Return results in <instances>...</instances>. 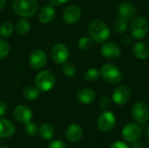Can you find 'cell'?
<instances>
[{"instance_id": "cell-1", "label": "cell", "mask_w": 149, "mask_h": 148, "mask_svg": "<svg viewBox=\"0 0 149 148\" xmlns=\"http://www.w3.org/2000/svg\"><path fill=\"white\" fill-rule=\"evenodd\" d=\"M88 32L91 38L97 44L105 43L109 38L111 34L108 25L100 19L93 20L89 24Z\"/></svg>"}, {"instance_id": "cell-2", "label": "cell", "mask_w": 149, "mask_h": 148, "mask_svg": "<svg viewBox=\"0 0 149 148\" xmlns=\"http://www.w3.org/2000/svg\"><path fill=\"white\" fill-rule=\"evenodd\" d=\"M12 8L17 15L31 17L38 10V3L36 0H13Z\"/></svg>"}, {"instance_id": "cell-3", "label": "cell", "mask_w": 149, "mask_h": 148, "mask_svg": "<svg viewBox=\"0 0 149 148\" xmlns=\"http://www.w3.org/2000/svg\"><path fill=\"white\" fill-rule=\"evenodd\" d=\"M149 31L148 20L142 16H138L134 18L130 25V34L134 38H144Z\"/></svg>"}, {"instance_id": "cell-4", "label": "cell", "mask_w": 149, "mask_h": 148, "mask_svg": "<svg viewBox=\"0 0 149 148\" xmlns=\"http://www.w3.org/2000/svg\"><path fill=\"white\" fill-rule=\"evenodd\" d=\"M55 76L54 74L48 70L41 71L38 73L35 78L36 87L40 92H49L51 91L55 85Z\"/></svg>"}, {"instance_id": "cell-5", "label": "cell", "mask_w": 149, "mask_h": 148, "mask_svg": "<svg viewBox=\"0 0 149 148\" xmlns=\"http://www.w3.org/2000/svg\"><path fill=\"white\" fill-rule=\"evenodd\" d=\"M100 76L111 84H119L123 78L120 69L112 63L105 64L100 70Z\"/></svg>"}, {"instance_id": "cell-6", "label": "cell", "mask_w": 149, "mask_h": 148, "mask_svg": "<svg viewBox=\"0 0 149 148\" xmlns=\"http://www.w3.org/2000/svg\"><path fill=\"white\" fill-rule=\"evenodd\" d=\"M51 57L54 63L63 65L67 62L70 57V51L66 45L63 44H55L51 51Z\"/></svg>"}, {"instance_id": "cell-7", "label": "cell", "mask_w": 149, "mask_h": 148, "mask_svg": "<svg viewBox=\"0 0 149 148\" xmlns=\"http://www.w3.org/2000/svg\"><path fill=\"white\" fill-rule=\"evenodd\" d=\"M132 116L139 124H145L149 120V106L144 102H137L132 108Z\"/></svg>"}, {"instance_id": "cell-8", "label": "cell", "mask_w": 149, "mask_h": 148, "mask_svg": "<svg viewBox=\"0 0 149 148\" xmlns=\"http://www.w3.org/2000/svg\"><path fill=\"white\" fill-rule=\"evenodd\" d=\"M116 124V118L112 112L105 111L103 112L97 120V125L101 132L107 133L113 130Z\"/></svg>"}, {"instance_id": "cell-9", "label": "cell", "mask_w": 149, "mask_h": 148, "mask_svg": "<svg viewBox=\"0 0 149 148\" xmlns=\"http://www.w3.org/2000/svg\"><path fill=\"white\" fill-rule=\"evenodd\" d=\"M121 133L126 141L134 143L140 139L141 135V129L135 123H128L123 127Z\"/></svg>"}, {"instance_id": "cell-10", "label": "cell", "mask_w": 149, "mask_h": 148, "mask_svg": "<svg viewBox=\"0 0 149 148\" xmlns=\"http://www.w3.org/2000/svg\"><path fill=\"white\" fill-rule=\"evenodd\" d=\"M131 98V90L127 85H119L113 92V101L118 106L127 104Z\"/></svg>"}, {"instance_id": "cell-11", "label": "cell", "mask_w": 149, "mask_h": 148, "mask_svg": "<svg viewBox=\"0 0 149 148\" xmlns=\"http://www.w3.org/2000/svg\"><path fill=\"white\" fill-rule=\"evenodd\" d=\"M47 62V56L45 52L40 49L33 51L29 56V64L34 70L42 69Z\"/></svg>"}, {"instance_id": "cell-12", "label": "cell", "mask_w": 149, "mask_h": 148, "mask_svg": "<svg viewBox=\"0 0 149 148\" xmlns=\"http://www.w3.org/2000/svg\"><path fill=\"white\" fill-rule=\"evenodd\" d=\"M82 11L80 8L77 5H70L66 7L62 15L64 22L67 24H74L80 19Z\"/></svg>"}, {"instance_id": "cell-13", "label": "cell", "mask_w": 149, "mask_h": 148, "mask_svg": "<svg viewBox=\"0 0 149 148\" xmlns=\"http://www.w3.org/2000/svg\"><path fill=\"white\" fill-rule=\"evenodd\" d=\"M100 53L106 58L116 59L121 55V49L114 42H105L100 48Z\"/></svg>"}, {"instance_id": "cell-14", "label": "cell", "mask_w": 149, "mask_h": 148, "mask_svg": "<svg viewBox=\"0 0 149 148\" xmlns=\"http://www.w3.org/2000/svg\"><path fill=\"white\" fill-rule=\"evenodd\" d=\"M14 117L15 119L23 124H27L31 122L32 118V113L29 107L24 105L17 106L14 110Z\"/></svg>"}, {"instance_id": "cell-15", "label": "cell", "mask_w": 149, "mask_h": 148, "mask_svg": "<svg viewBox=\"0 0 149 148\" xmlns=\"http://www.w3.org/2000/svg\"><path fill=\"white\" fill-rule=\"evenodd\" d=\"M118 14L120 17L126 20H130L135 17L136 8L132 3L124 2L120 4L118 8Z\"/></svg>"}, {"instance_id": "cell-16", "label": "cell", "mask_w": 149, "mask_h": 148, "mask_svg": "<svg viewBox=\"0 0 149 148\" xmlns=\"http://www.w3.org/2000/svg\"><path fill=\"white\" fill-rule=\"evenodd\" d=\"M65 137L67 140L72 143L79 141L83 137V130L81 126L77 124L70 125L65 131Z\"/></svg>"}, {"instance_id": "cell-17", "label": "cell", "mask_w": 149, "mask_h": 148, "mask_svg": "<svg viewBox=\"0 0 149 148\" xmlns=\"http://www.w3.org/2000/svg\"><path fill=\"white\" fill-rule=\"evenodd\" d=\"M15 133L14 125L8 120L0 119V138L7 139L11 137Z\"/></svg>"}, {"instance_id": "cell-18", "label": "cell", "mask_w": 149, "mask_h": 148, "mask_svg": "<svg viewBox=\"0 0 149 148\" xmlns=\"http://www.w3.org/2000/svg\"><path fill=\"white\" fill-rule=\"evenodd\" d=\"M133 52L134 56L141 60L147 59L149 57V45L144 42H137L133 47Z\"/></svg>"}, {"instance_id": "cell-19", "label": "cell", "mask_w": 149, "mask_h": 148, "mask_svg": "<svg viewBox=\"0 0 149 148\" xmlns=\"http://www.w3.org/2000/svg\"><path fill=\"white\" fill-rule=\"evenodd\" d=\"M55 17V10L51 5L44 6L38 13V19L42 24L51 23Z\"/></svg>"}, {"instance_id": "cell-20", "label": "cell", "mask_w": 149, "mask_h": 148, "mask_svg": "<svg viewBox=\"0 0 149 148\" xmlns=\"http://www.w3.org/2000/svg\"><path fill=\"white\" fill-rule=\"evenodd\" d=\"M96 94L94 91L91 88H83L78 92V99L80 103L88 105L94 101Z\"/></svg>"}, {"instance_id": "cell-21", "label": "cell", "mask_w": 149, "mask_h": 148, "mask_svg": "<svg viewBox=\"0 0 149 148\" xmlns=\"http://www.w3.org/2000/svg\"><path fill=\"white\" fill-rule=\"evenodd\" d=\"M38 133H39L40 137L43 140H51V139H52L54 137L55 129L50 124H44L38 129Z\"/></svg>"}, {"instance_id": "cell-22", "label": "cell", "mask_w": 149, "mask_h": 148, "mask_svg": "<svg viewBox=\"0 0 149 148\" xmlns=\"http://www.w3.org/2000/svg\"><path fill=\"white\" fill-rule=\"evenodd\" d=\"M39 90L35 86H27L23 92V95L27 100H35L39 96Z\"/></svg>"}, {"instance_id": "cell-23", "label": "cell", "mask_w": 149, "mask_h": 148, "mask_svg": "<svg viewBox=\"0 0 149 148\" xmlns=\"http://www.w3.org/2000/svg\"><path fill=\"white\" fill-rule=\"evenodd\" d=\"M30 29H31V24H30L28 20H26V19H20V20H18L17 22L16 31H17V32L19 35L24 36V35L27 34L30 31Z\"/></svg>"}, {"instance_id": "cell-24", "label": "cell", "mask_w": 149, "mask_h": 148, "mask_svg": "<svg viewBox=\"0 0 149 148\" xmlns=\"http://www.w3.org/2000/svg\"><path fill=\"white\" fill-rule=\"evenodd\" d=\"M113 26L114 31H115L117 33L122 34V33H124V32L127 30L128 23H127V20H126V19H124V18H122V17H118V18L114 21Z\"/></svg>"}, {"instance_id": "cell-25", "label": "cell", "mask_w": 149, "mask_h": 148, "mask_svg": "<svg viewBox=\"0 0 149 148\" xmlns=\"http://www.w3.org/2000/svg\"><path fill=\"white\" fill-rule=\"evenodd\" d=\"M12 32H13V25L10 22L5 21L2 23V24L0 25V35L3 38H7L10 37Z\"/></svg>"}, {"instance_id": "cell-26", "label": "cell", "mask_w": 149, "mask_h": 148, "mask_svg": "<svg viewBox=\"0 0 149 148\" xmlns=\"http://www.w3.org/2000/svg\"><path fill=\"white\" fill-rule=\"evenodd\" d=\"M93 43V40L91 38L86 37V36H84V37H82V38H80L79 39L78 45H79V48L80 50L87 51V50H89V49L92 48Z\"/></svg>"}, {"instance_id": "cell-27", "label": "cell", "mask_w": 149, "mask_h": 148, "mask_svg": "<svg viewBox=\"0 0 149 148\" xmlns=\"http://www.w3.org/2000/svg\"><path fill=\"white\" fill-rule=\"evenodd\" d=\"M100 76V72L97 68H90V69H88L85 72V75H84L86 80L90 81V82H93V81L98 80Z\"/></svg>"}, {"instance_id": "cell-28", "label": "cell", "mask_w": 149, "mask_h": 148, "mask_svg": "<svg viewBox=\"0 0 149 148\" xmlns=\"http://www.w3.org/2000/svg\"><path fill=\"white\" fill-rule=\"evenodd\" d=\"M62 72L66 76V77H72L75 74L76 72V67L72 63H65L62 68Z\"/></svg>"}, {"instance_id": "cell-29", "label": "cell", "mask_w": 149, "mask_h": 148, "mask_svg": "<svg viewBox=\"0 0 149 148\" xmlns=\"http://www.w3.org/2000/svg\"><path fill=\"white\" fill-rule=\"evenodd\" d=\"M38 133V127L36 124L31 122L25 124V133L29 137H34L37 135Z\"/></svg>"}, {"instance_id": "cell-30", "label": "cell", "mask_w": 149, "mask_h": 148, "mask_svg": "<svg viewBox=\"0 0 149 148\" xmlns=\"http://www.w3.org/2000/svg\"><path fill=\"white\" fill-rule=\"evenodd\" d=\"M10 52V45L4 40L0 39V59L4 58Z\"/></svg>"}, {"instance_id": "cell-31", "label": "cell", "mask_w": 149, "mask_h": 148, "mask_svg": "<svg viewBox=\"0 0 149 148\" xmlns=\"http://www.w3.org/2000/svg\"><path fill=\"white\" fill-rule=\"evenodd\" d=\"M99 104H100V107L102 110L107 111V110L111 106V99H110L108 97H107V96L102 97V98L100 99Z\"/></svg>"}, {"instance_id": "cell-32", "label": "cell", "mask_w": 149, "mask_h": 148, "mask_svg": "<svg viewBox=\"0 0 149 148\" xmlns=\"http://www.w3.org/2000/svg\"><path fill=\"white\" fill-rule=\"evenodd\" d=\"M48 148H67L65 143L60 140H54L49 145Z\"/></svg>"}, {"instance_id": "cell-33", "label": "cell", "mask_w": 149, "mask_h": 148, "mask_svg": "<svg viewBox=\"0 0 149 148\" xmlns=\"http://www.w3.org/2000/svg\"><path fill=\"white\" fill-rule=\"evenodd\" d=\"M109 148H129V147L122 141H115L113 142Z\"/></svg>"}, {"instance_id": "cell-34", "label": "cell", "mask_w": 149, "mask_h": 148, "mask_svg": "<svg viewBox=\"0 0 149 148\" xmlns=\"http://www.w3.org/2000/svg\"><path fill=\"white\" fill-rule=\"evenodd\" d=\"M132 39H133V37H132L131 34L130 35H124L120 38V42H121V44L127 45V44H130L132 42Z\"/></svg>"}, {"instance_id": "cell-35", "label": "cell", "mask_w": 149, "mask_h": 148, "mask_svg": "<svg viewBox=\"0 0 149 148\" xmlns=\"http://www.w3.org/2000/svg\"><path fill=\"white\" fill-rule=\"evenodd\" d=\"M7 112V106L4 102L0 101V118L3 117V115H5Z\"/></svg>"}, {"instance_id": "cell-36", "label": "cell", "mask_w": 149, "mask_h": 148, "mask_svg": "<svg viewBox=\"0 0 149 148\" xmlns=\"http://www.w3.org/2000/svg\"><path fill=\"white\" fill-rule=\"evenodd\" d=\"M51 3L53 5H61V4H65L69 0H50Z\"/></svg>"}, {"instance_id": "cell-37", "label": "cell", "mask_w": 149, "mask_h": 148, "mask_svg": "<svg viewBox=\"0 0 149 148\" xmlns=\"http://www.w3.org/2000/svg\"><path fill=\"white\" fill-rule=\"evenodd\" d=\"M131 148H142L141 147V143H139V142H134V144L132 145V147Z\"/></svg>"}, {"instance_id": "cell-38", "label": "cell", "mask_w": 149, "mask_h": 148, "mask_svg": "<svg viewBox=\"0 0 149 148\" xmlns=\"http://www.w3.org/2000/svg\"><path fill=\"white\" fill-rule=\"evenodd\" d=\"M5 3H6V0H0V10L4 7Z\"/></svg>"}, {"instance_id": "cell-39", "label": "cell", "mask_w": 149, "mask_h": 148, "mask_svg": "<svg viewBox=\"0 0 149 148\" xmlns=\"http://www.w3.org/2000/svg\"><path fill=\"white\" fill-rule=\"evenodd\" d=\"M147 135H148V139L149 140V126H148V129H147Z\"/></svg>"}, {"instance_id": "cell-40", "label": "cell", "mask_w": 149, "mask_h": 148, "mask_svg": "<svg viewBox=\"0 0 149 148\" xmlns=\"http://www.w3.org/2000/svg\"><path fill=\"white\" fill-rule=\"evenodd\" d=\"M148 44L149 45V37H148Z\"/></svg>"}, {"instance_id": "cell-41", "label": "cell", "mask_w": 149, "mask_h": 148, "mask_svg": "<svg viewBox=\"0 0 149 148\" xmlns=\"http://www.w3.org/2000/svg\"><path fill=\"white\" fill-rule=\"evenodd\" d=\"M0 148H8V147H0Z\"/></svg>"}, {"instance_id": "cell-42", "label": "cell", "mask_w": 149, "mask_h": 148, "mask_svg": "<svg viewBox=\"0 0 149 148\" xmlns=\"http://www.w3.org/2000/svg\"><path fill=\"white\" fill-rule=\"evenodd\" d=\"M148 12H149V5H148Z\"/></svg>"}]
</instances>
